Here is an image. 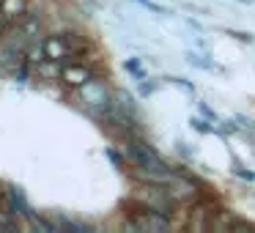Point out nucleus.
<instances>
[{"label": "nucleus", "instance_id": "f257e3e1", "mask_svg": "<svg viewBox=\"0 0 255 233\" xmlns=\"http://www.w3.org/2000/svg\"><path fill=\"white\" fill-rule=\"evenodd\" d=\"M124 151H127L129 162H132L137 181H159V184H167V181H170V176L176 173L159 156V151H156L154 145H148L143 137H140V132L137 134H129Z\"/></svg>", "mask_w": 255, "mask_h": 233}, {"label": "nucleus", "instance_id": "f03ea898", "mask_svg": "<svg viewBox=\"0 0 255 233\" xmlns=\"http://www.w3.org/2000/svg\"><path fill=\"white\" fill-rule=\"evenodd\" d=\"M77 94H80V107H83L91 118H96V121L113 107V94L107 91V85L96 77L91 80L88 85H83Z\"/></svg>", "mask_w": 255, "mask_h": 233}, {"label": "nucleus", "instance_id": "7ed1b4c3", "mask_svg": "<svg viewBox=\"0 0 255 233\" xmlns=\"http://www.w3.org/2000/svg\"><path fill=\"white\" fill-rule=\"evenodd\" d=\"M124 228L127 231H137V233H167L170 231V217L165 211H156V209H148V206L137 203V211L129 214Z\"/></svg>", "mask_w": 255, "mask_h": 233}, {"label": "nucleus", "instance_id": "20e7f679", "mask_svg": "<svg viewBox=\"0 0 255 233\" xmlns=\"http://www.w3.org/2000/svg\"><path fill=\"white\" fill-rule=\"evenodd\" d=\"M134 200H137L140 206L165 211V214H170L173 203H176V200L170 198V192H167V187L159 184V181H143L137 189H134Z\"/></svg>", "mask_w": 255, "mask_h": 233}, {"label": "nucleus", "instance_id": "39448f33", "mask_svg": "<svg viewBox=\"0 0 255 233\" xmlns=\"http://www.w3.org/2000/svg\"><path fill=\"white\" fill-rule=\"evenodd\" d=\"M91 80H94V69L88 66V63L83 61H66L61 69V80L58 83L66 85L69 91H80L83 85H88Z\"/></svg>", "mask_w": 255, "mask_h": 233}, {"label": "nucleus", "instance_id": "423d86ee", "mask_svg": "<svg viewBox=\"0 0 255 233\" xmlns=\"http://www.w3.org/2000/svg\"><path fill=\"white\" fill-rule=\"evenodd\" d=\"M3 214H11V217H28L30 211V206H28V200H25V192L19 187H14V184H6L3 187Z\"/></svg>", "mask_w": 255, "mask_h": 233}, {"label": "nucleus", "instance_id": "0eeeda50", "mask_svg": "<svg viewBox=\"0 0 255 233\" xmlns=\"http://www.w3.org/2000/svg\"><path fill=\"white\" fill-rule=\"evenodd\" d=\"M41 47H44V58L47 61H61L66 63L72 58V47L66 41V33H50L41 39Z\"/></svg>", "mask_w": 255, "mask_h": 233}, {"label": "nucleus", "instance_id": "6e6552de", "mask_svg": "<svg viewBox=\"0 0 255 233\" xmlns=\"http://www.w3.org/2000/svg\"><path fill=\"white\" fill-rule=\"evenodd\" d=\"M28 11H30L28 0H0V14H3L11 25H17Z\"/></svg>", "mask_w": 255, "mask_h": 233}, {"label": "nucleus", "instance_id": "1a4fd4ad", "mask_svg": "<svg viewBox=\"0 0 255 233\" xmlns=\"http://www.w3.org/2000/svg\"><path fill=\"white\" fill-rule=\"evenodd\" d=\"M17 25H19V30H22V33L28 36L30 41H36V36L41 33V14H39V11H28Z\"/></svg>", "mask_w": 255, "mask_h": 233}, {"label": "nucleus", "instance_id": "9d476101", "mask_svg": "<svg viewBox=\"0 0 255 233\" xmlns=\"http://www.w3.org/2000/svg\"><path fill=\"white\" fill-rule=\"evenodd\" d=\"M61 69H63L61 61H41L33 72L36 77H44V80H61Z\"/></svg>", "mask_w": 255, "mask_h": 233}, {"label": "nucleus", "instance_id": "9b49d317", "mask_svg": "<svg viewBox=\"0 0 255 233\" xmlns=\"http://www.w3.org/2000/svg\"><path fill=\"white\" fill-rule=\"evenodd\" d=\"M28 222H30L33 231H41V233H58V231H61L55 220H47V217L36 214V211H30V214H28Z\"/></svg>", "mask_w": 255, "mask_h": 233}, {"label": "nucleus", "instance_id": "f8f14e48", "mask_svg": "<svg viewBox=\"0 0 255 233\" xmlns=\"http://www.w3.org/2000/svg\"><path fill=\"white\" fill-rule=\"evenodd\" d=\"M189 126H192L195 129V132H200V134H211V132H214V121H209V118H198V116H195V118H189Z\"/></svg>", "mask_w": 255, "mask_h": 233}, {"label": "nucleus", "instance_id": "ddd939ff", "mask_svg": "<svg viewBox=\"0 0 255 233\" xmlns=\"http://www.w3.org/2000/svg\"><path fill=\"white\" fill-rule=\"evenodd\" d=\"M187 61L192 63V66H198V69H214V61H211L209 52H206V55H198V52H187Z\"/></svg>", "mask_w": 255, "mask_h": 233}, {"label": "nucleus", "instance_id": "4468645a", "mask_svg": "<svg viewBox=\"0 0 255 233\" xmlns=\"http://www.w3.org/2000/svg\"><path fill=\"white\" fill-rule=\"evenodd\" d=\"M233 173H236L239 178H244V181H250V184L255 181V170H250V167L244 165L242 159H236V156H233Z\"/></svg>", "mask_w": 255, "mask_h": 233}, {"label": "nucleus", "instance_id": "2eb2a0df", "mask_svg": "<svg viewBox=\"0 0 255 233\" xmlns=\"http://www.w3.org/2000/svg\"><path fill=\"white\" fill-rule=\"evenodd\" d=\"M124 69H127V72L137 80V83H140V80H145V69H143V63H140L137 58H129V61L124 63Z\"/></svg>", "mask_w": 255, "mask_h": 233}, {"label": "nucleus", "instance_id": "dca6fc26", "mask_svg": "<svg viewBox=\"0 0 255 233\" xmlns=\"http://www.w3.org/2000/svg\"><path fill=\"white\" fill-rule=\"evenodd\" d=\"M132 3H137V6H143V8H148L151 14H167V8L165 6H159V3H154V0H132Z\"/></svg>", "mask_w": 255, "mask_h": 233}, {"label": "nucleus", "instance_id": "f3484780", "mask_svg": "<svg viewBox=\"0 0 255 233\" xmlns=\"http://www.w3.org/2000/svg\"><path fill=\"white\" fill-rule=\"evenodd\" d=\"M105 156H107V159H110V162H113V165H116V167H118V170H124V167H127V159H124V156H121V154H118V151H116V148H105Z\"/></svg>", "mask_w": 255, "mask_h": 233}, {"label": "nucleus", "instance_id": "a211bd4d", "mask_svg": "<svg viewBox=\"0 0 255 233\" xmlns=\"http://www.w3.org/2000/svg\"><path fill=\"white\" fill-rule=\"evenodd\" d=\"M170 83L176 85V88H184L187 94H195V85L189 83V80H184V77H170Z\"/></svg>", "mask_w": 255, "mask_h": 233}, {"label": "nucleus", "instance_id": "6ab92c4d", "mask_svg": "<svg viewBox=\"0 0 255 233\" xmlns=\"http://www.w3.org/2000/svg\"><path fill=\"white\" fill-rule=\"evenodd\" d=\"M200 116H206V118H209V121H214V123H220V116H217V113L214 110H211V107L209 105H206V102H200Z\"/></svg>", "mask_w": 255, "mask_h": 233}, {"label": "nucleus", "instance_id": "aec40b11", "mask_svg": "<svg viewBox=\"0 0 255 233\" xmlns=\"http://www.w3.org/2000/svg\"><path fill=\"white\" fill-rule=\"evenodd\" d=\"M228 36H233L236 41H244V44H253V36H250V33H239V30H228Z\"/></svg>", "mask_w": 255, "mask_h": 233}, {"label": "nucleus", "instance_id": "412c9836", "mask_svg": "<svg viewBox=\"0 0 255 233\" xmlns=\"http://www.w3.org/2000/svg\"><path fill=\"white\" fill-rule=\"evenodd\" d=\"M220 129H222V132H225V134H233V132H236V123H233V121H222V118H220Z\"/></svg>", "mask_w": 255, "mask_h": 233}, {"label": "nucleus", "instance_id": "4be33fe9", "mask_svg": "<svg viewBox=\"0 0 255 233\" xmlns=\"http://www.w3.org/2000/svg\"><path fill=\"white\" fill-rule=\"evenodd\" d=\"M178 145V154H184V156H192V151H189V143H176Z\"/></svg>", "mask_w": 255, "mask_h": 233}, {"label": "nucleus", "instance_id": "5701e85b", "mask_svg": "<svg viewBox=\"0 0 255 233\" xmlns=\"http://www.w3.org/2000/svg\"><path fill=\"white\" fill-rule=\"evenodd\" d=\"M0 209H3V189H0Z\"/></svg>", "mask_w": 255, "mask_h": 233}, {"label": "nucleus", "instance_id": "b1692460", "mask_svg": "<svg viewBox=\"0 0 255 233\" xmlns=\"http://www.w3.org/2000/svg\"><path fill=\"white\" fill-rule=\"evenodd\" d=\"M236 3H250V0H236Z\"/></svg>", "mask_w": 255, "mask_h": 233}]
</instances>
